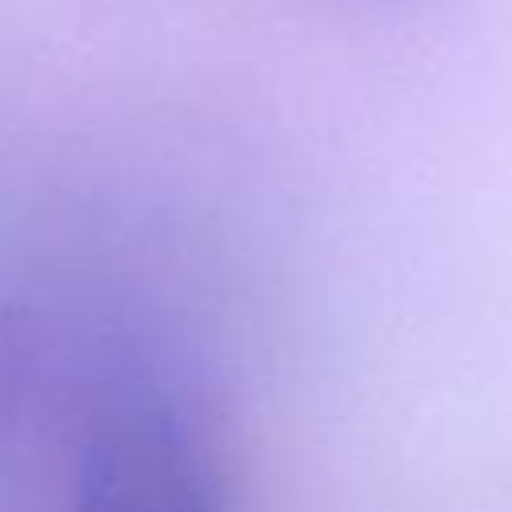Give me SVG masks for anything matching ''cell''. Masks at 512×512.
I'll use <instances>...</instances> for the list:
<instances>
[{"label":"cell","instance_id":"1","mask_svg":"<svg viewBox=\"0 0 512 512\" xmlns=\"http://www.w3.org/2000/svg\"><path fill=\"white\" fill-rule=\"evenodd\" d=\"M68 512H228L196 408L140 368L96 380L68 448Z\"/></svg>","mask_w":512,"mask_h":512}]
</instances>
